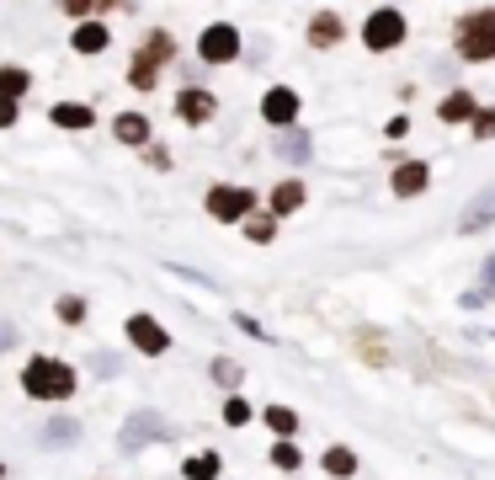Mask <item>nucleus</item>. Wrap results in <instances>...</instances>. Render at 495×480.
Listing matches in <instances>:
<instances>
[{"label":"nucleus","instance_id":"nucleus-2","mask_svg":"<svg viewBox=\"0 0 495 480\" xmlns=\"http://www.w3.org/2000/svg\"><path fill=\"white\" fill-rule=\"evenodd\" d=\"M453 49H458V60H469V64L495 60V11L490 5L458 16V27H453Z\"/></svg>","mask_w":495,"mask_h":480},{"label":"nucleus","instance_id":"nucleus-23","mask_svg":"<svg viewBox=\"0 0 495 480\" xmlns=\"http://www.w3.org/2000/svg\"><path fill=\"white\" fill-rule=\"evenodd\" d=\"M43 438L54 443V448H69L75 438H80V421H69V417H54L49 427H43Z\"/></svg>","mask_w":495,"mask_h":480},{"label":"nucleus","instance_id":"nucleus-18","mask_svg":"<svg viewBox=\"0 0 495 480\" xmlns=\"http://www.w3.org/2000/svg\"><path fill=\"white\" fill-rule=\"evenodd\" d=\"M27 86H32V75H27L22 64H0V97H5V102H22Z\"/></svg>","mask_w":495,"mask_h":480},{"label":"nucleus","instance_id":"nucleus-31","mask_svg":"<svg viewBox=\"0 0 495 480\" xmlns=\"http://www.w3.org/2000/svg\"><path fill=\"white\" fill-rule=\"evenodd\" d=\"M214 379H219V384H240V368L224 363V358H214Z\"/></svg>","mask_w":495,"mask_h":480},{"label":"nucleus","instance_id":"nucleus-32","mask_svg":"<svg viewBox=\"0 0 495 480\" xmlns=\"http://www.w3.org/2000/svg\"><path fill=\"white\" fill-rule=\"evenodd\" d=\"M22 118V107H16V102H5V97H0V128H11V123Z\"/></svg>","mask_w":495,"mask_h":480},{"label":"nucleus","instance_id":"nucleus-1","mask_svg":"<svg viewBox=\"0 0 495 480\" xmlns=\"http://www.w3.org/2000/svg\"><path fill=\"white\" fill-rule=\"evenodd\" d=\"M22 390H27L32 401H69V395H75V368L64 358H27Z\"/></svg>","mask_w":495,"mask_h":480},{"label":"nucleus","instance_id":"nucleus-6","mask_svg":"<svg viewBox=\"0 0 495 480\" xmlns=\"http://www.w3.org/2000/svg\"><path fill=\"white\" fill-rule=\"evenodd\" d=\"M128 342H133L144 358H165V353H170V331H165L155 315H144V309L128 315Z\"/></svg>","mask_w":495,"mask_h":480},{"label":"nucleus","instance_id":"nucleus-3","mask_svg":"<svg viewBox=\"0 0 495 480\" xmlns=\"http://www.w3.org/2000/svg\"><path fill=\"white\" fill-rule=\"evenodd\" d=\"M165 60H176V38H170V32H150V38H144V49H133L128 86H133V91H150V86L160 80V64Z\"/></svg>","mask_w":495,"mask_h":480},{"label":"nucleus","instance_id":"nucleus-21","mask_svg":"<svg viewBox=\"0 0 495 480\" xmlns=\"http://www.w3.org/2000/svg\"><path fill=\"white\" fill-rule=\"evenodd\" d=\"M245 240H256V245H272L277 240V214H245Z\"/></svg>","mask_w":495,"mask_h":480},{"label":"nucleus","instance_id":"nucleus-28","mask_svg":"<svg viewBox=\"0 0 495 480\" xmlns=\"http://www.w3.org/2000/svg\"><path fill=\"white\" fill-rule=\"evenodd\" d=\"M224 421H229V427H245V421H251V406H245L240 395H229V401H224Z\"/></svg>","mask_w":495,"mask_h":480},{"label":"nucleus","instance_id":"nucleus-11","mask_svg":"<svg viewBox=\"0 0 495 480\" xmlns=\"http://www.w3.org/2000/svg\"><path fill=\"white\" fill-rule=\"evenodd\" d=\"M495 225V187H485L480 198H469V208L458 214V230L463 235H480V230H490Z\"/></svg>","mask_w":495,"mask_h":480},{"label":"nucleus","instance_id":"nucleus-9","mask_svg":"<svg viewBox=\"0 0 495 480\" xmlns=\"http://www.w3.org/2000/svg\"><path fill=\"white\" fill-rule=\"evenodd\" d=\"M214 113H219V97L203 91V86H187V91L176 97V118L181 123H208Z\"/></svg>","mask_w":495,"mask_h":480},{"label":"nucleus","instance_id":"nucleus-12","mask_svg":"<svg viewBox=\"0 0 495 480\" xmlns=\"http://www.w3.org/2000/svg\"><path fill=\"white\" fill-rule=\"evenodd\" d=\"M426 181H432V166H426V161H405V166H394L389 187H394L399 198H421V192H426Z\"/></svg>","mask_w":495,"mask_h":480},{"label":"nucleus","instance_id":"nucleus-20","mask_svg":"<svg viewBox=\"0 0 495 480\" xmlns=\"http://www.w3.org/2000/svg\"><path fill=\"white\" fill-rule=\"evenodd\" d=\"M219 470H224V459L214 454V448H203V454H192V459L181 465V475L187 480H219Z\"/></svg>","mask_w":495,"mask_h":480},{"label":"nucleus","instance_id":"nucleus-24","mask_svg":"<svg viewBox=\"0 0 495 480\" xmlns=\"http://www.w3.org/2000/svg\"><path fill=\"white\" fill-rule=\"evenodd\" d=\"M277 155H282V161H309V134L288 128V134H282V144H277Z\"/></svg>","mask_w":495,"mask_h":480},{"label":"nucleus","instance_id":"nucleus-4","mask_svg":"<svg viewBox=\"0 0 495 480\" xmlns=\"http://www.w3.org/2000/svg\"><path fill=\"white\" fill-rule=\"evenodd\" d=\"M399 43H405V16H399V5H379V11L362 22V49L389 54V49H399Z\"/></svg>","mask_w":495,"mask_h":480},{"label":"nucleus","instance_id":"nucleus-33","mask_svg":"<svg viewBox=\"0 0 495 480\" xmlns=\"http://www.w3.org/2000/svg\"><path fill=\"white\" fill-rule=\"evenodd\" d=\"M5 347H16V326H11V320H0V353H5Z\"/></svg>","mask_w":495,"mask_h":480},{"label":"nucleus","instance_id":"nucleus-19","mask_svg":"<svg viewBox=\"0 0 495 480\" xmlns=\"http://www.w3.org/2000/svg\"><path fill=\"white\" fill-rule=\"evenodd\" d=\"M474 113H480V102H474L469 91H453V97H447V102L437 107V118H442V123H469Z\"/></svg>","mask_w":495,"mask_h":480},{"label":"nucleus","instance_id":"nucleus-16","mask_svg":"<svg viewBox=\"0 0 495 480\" xmlns=\"http://www.w3.org/2000/svg\"><path fill=\"white\" fill-rule=\"evenodd\" d=\"M69 43H75V54H102L112 43V32H107V22H80Z\"/></svg>","mask_w":495,"mask_h":480},{"label":"nucleus","instance_id":"nucleus-25","mask_svg":"<svg viewBox=\"0 0 495 480\" xmlns=\"http://www.w3.org/2000/svg\"><path fill=\"white\" fill-rule=\"evenodd\" d=\"M261 417H267V427H272L277 438H293V432H298V417H293L288 406H267Z\"/></svg>","mask_w":495,"mask_h":480},{"label":"nucleus","instance_id":"nucleus-7","mask_svg":"<svg viewBox=\"0 0 495 480\" xmlns=\"http://www.w3.org/2000/svg\"><path fill=\"white\" fill-rule=\"evenodd\" d=\"M197 60H203V64H229V60H240V32H234L229 22L203 27V38H197Z\"/></svg>","mask_w":495,"mask_h":480},{"label":"nucleus","instance_id":"nucleus-26","mask_svg":"<svg viewBox=\"0 0 495 480\" xmlns=\"http://www.w3.org/2000/svg\"><path fill=\"white\" fill-rule=\"evenodd\" d=\"M272 465H277V470H298V465H304V448L282 438V443H272Z\"/></svg>","mask_w":495,"mask_h":480},{"label":"nucleus","instance_id":"nucleus-8","mask_svg":"<svg viewBox=\"0 0 495 480\" xmlns=\"http://www.w3.org/2000/svg\"><path fill=\"white\" fill-rule=\"evenodd\" d=\"M251 208H256V192H251V187H229V181L208 187V214L224 219V225H229V219H245Z\"/></svg>","mask_w":495,"mask_h":480},{"label":"nucleus","instance_id":"nucleus-5","mask_svg":"<svg viewBox=\"0 0 495 480\" xmlns=\"http://www.w3.org/2000/svg\"><path fill=\"white\" fill-rule=\"evenodd\" d=\"M155 438H170L165 417H160V411H133V417L123 421V438H117V448H123V454H139V448H150Z\"/></svg>","mask_w":495,"mask_h":480},{"label":"nucleus","instance_id":"nucleus-22","mask_svg":"<svg viewBox=\"0 0 495 480\" xmlns=\"http://www.w3.org/2000/svg\"><path fill=\"white\" fill-rule=\"evenodd\" d=\"M325 475H335V480H346V475H357V454L352 448H325Z\"/></svg>","mask_w":495,"mask_h":480},{"label":"nucleus","instance_id":"nucleus-13","mask_svg":"<svg viewBox=\"0 0 495 480\" xmlns=\"http://www.w3.org/2000/svg\"><path fill=\"white\" fill-rule=\"evenodd\" d=\"M346 38V22L335 16V11H315V22H309V49H335Z\"/></svg>","mask_w":495,"mask_h":480},{"label":"nucleus","instance_id":"nucleus-30","mask_svg":"<svg viewBox=\"0 0 495 480\" xmlns=\"http://www.w3.org/2000/svg\"><path fill=\"white\" fill-rule=\"evenodd\" d=\"M469 128H474L480 139H490V134H495V107H485V113H474V118H469Z\"/></svg>","mask_w":495,"mask_h":480},{"label":"nucleus","instance_id":"nucleus-29","mask_svg":"<svg viewBox=\"0 0 495 480\" xmlns=\"http://www.w3.org/2000/svg\"><path fill=\"white\" fill-rule=\"evenodd\" d=\"M59 11H64V16H80V22H91L96 0H59Z\"/></svg>","mask_w":495,"mask_h":480},{"label":"nucleus","instance_id":"nucleus-15","mask_svg":"<svg viewBox=\"0 0 495 480\" xmlns=\"http://www.w3.org/2000/svg\"><path fill=\"white\" fill-rule=\"evenodd\" d=\"M304 198H309V187H304L298 177L277 181V187H272V214H298V208H304Z\"/></svg>","mask_w":495,"mask_h":480},{"label":"nucleus","instance_id":"nucleus-17","mask_svg":"<svg viewBox=\"0 0 495 480\" xmlns=\"http://www.w3.org/2000/svg\"><path fill=\"white\" fill-rule=\"evenodd\" d=\"M49 118H54L59 128H91V123H96V107H86V102H54Z\"/></svg>","mask_w":495,"mask_h":480},{"label":"nucleus","instance_id":"nucleus-10","mask_svg":"<svg viewBox=\"0 0 495 480\" xmlns=\"http://www.w3.org/2000/svg\"><path fill=\"white\" fill-rule=\"evenodd\" d=\"M261 118L277 123V128H293V118H298V91L293 86H272L261 97Z\"/></svg>","mask_w":495,"mask_h":480},{"label":"nucleus","instance_id":"nucleus-27","mask_svg":"<svg viewBox=\"0 0 495 480\" xmlns=\"http://www.w3.org/2000/svg\"><path fill=\"white\" fill-rule=\"evenodd\" d=\"M59 320H64V326H80V320H86V300H80V294H64V300H59Z\"/></svg>","mask_w":495,"mask_h":480},{"label":"nucleus","instance_id":"nucleus-14","mask_svg":"<svg viewBox=\"0 0 495 480\" xmlns=\"http://www.w3.org/2000/svg\"><path fill=\"white\" fill-rule=\"evenodd\" d=\"M112 134H117V144H133L139 150V144H150V118L144 113H117L112 118Z\"/></svg>","mask_w":495,"mask_h":480}]
</instances>
